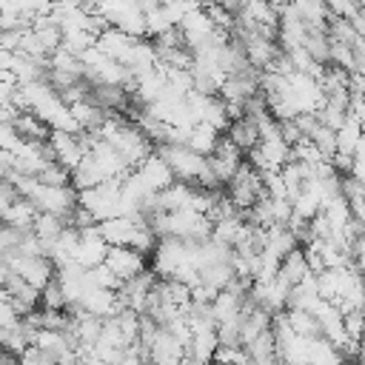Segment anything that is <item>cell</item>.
<instances>
[{
	"label": "cell",
	"mask_w": 365,
	"mask_h": 365,
	"mask_svg": "<svg viewBox=\"0 0 365 365\" xmlns=\"http://www.w3.org/2000/svg\"><path fill=\"white\" fill-rule=\"evenodd\" d=\"M106 265L120 277V282L143 274L148 265H145V254H140L137 248H128V245H111L108 248V257H106Z\"/></svg>",
	"instance_id": "cell-6"
},
{
	"label": "cell",
	"mask_w": 365,
	"mask_h": 365,
	"mask_svg": "<svg viewBox=\"0 0 365 365\" xmlns=\"http://www.w3.org/2000/svg\"><path fill=\"white\" fill-rule=\"evenodd\" d=\"M108 248H111V245L103 240V234H100L97 225L83 228V231H80V242H77V257H74V262H80L83 268H97V265L106 262Z\"/></svg>",
	"instance_id": "cell-5"
},
{
	"label": "cell",
	"mask_w": 365,
	"mask_h": 365,
	"mask_svg": "<svg viewBox=\"0 0 365 365\" xmlns=\"http://www.w3.org/2000/svg\"><path fill=\"white\" fill-rule=\"evenodd\" d=\"M242 157H245V154L222 134L220 143H217V148L208 154V168H211V174L217 177L220 185H228V180H231V177L237 174V168L245 163Z\"/></svg>",
	"instance_id": "cell-4"
},
{
	"label": "cell",
	"mask_w": 365,
	"mask_h": 365,
	"mask_svg": "<svg viewBox=\"0 0 365 365\" xmlns=\"http://www.w3.org/2000/svg\"><path fill=\"white\" fill-rule=\"evenodd\" d=\"M34 234L43 240V245H48L54 237H60L66 228H68V222L63 220V217H57V214H48V211H37V217H34Z\"/></svg>",
	"instance_id": "cell-14"
},
{
	"label": "cell",
	"mask_w": 365,
	"mask_h": 365,
	"mask_svg": "<svg viewBox=\"0 0 365 365\" xmlns=\"http://www.w3.org/2000/svg\"><path fill=\"white\" fill-rule=\"evenodd\" d=\"M20 311L11 305V299H0V331L3 328H14L17 322H20Z\"/></svg>",
	"instance_id": "cell-19"
},
{
	"label": "cell",
	"mask_w": 365,
	"mask_h": 365,
	"mask_svg": "<svg viewBox=\"0 0 365 365\" xmlns=\"http://www.w3.org/2000/svg\"><path fill=\"white\" fill-rule=\"evenodd\" d=\"M220 348V336H217V328H205V331H194L191 342H188V356L197 359V362H205L211 365L214 362V354Z\"/></svg>",
	"instance_id": "cell-11"
},
{
	"label": "cell",
	"mask_w": 365,
	"mask_h": 365,
	"mask_svg": "<svg viewBox=\"0 0 365 365\" xmlns=\"http://www.w3.org/2000/svg\"><path fill=\"white\" fill-rule=\"evenodd\" d=\"M214 365H217V362H214Z\"/></svg>",
	"instance_id": "cell-23"
},
{
	"label": "cell",
	"mask_w": 365,
	"mask_h": 365,
	"mask_svg": "<svg viewBox=\"0 0 365 365\" xmlns=\"http://www.w3.org/2000/svg\"><path fill=\"white\" fill-rule=\"evenodd\" d=\"M362 3H365V0H325L331 17H342V20H351Z\"/></svg>",
	"instance_id": "cell-18"
},
{
	"label": "cell",
	"mask_w": 365,
	"mask_h": 365,
	"mask_svg": "<svg viewBox=\"0 0 365 365\" xmlns=\"http://www.w3.org/2000/svg\"><path fill=\"white\" fill-rule=\"evenodd\" d=\"M157 154L171 165L174 177L182 180V182H194L197 185V180L208 168V157L197 154L188 143H165V145H157Z\"/></svg>",
	"instance_id": "cell-1"
},
{
	"label": "cell",
	"mask_w": 365,
	"mask_h": 365,
	"mask_svg": "<svg viewBox=\"0 0 365 365\" xmlns=\"http://www.w3.org/2000/svg\"><path fill=\"white\" fill-rule=\"evenodd\" d=\"M225 137H228V140L248 157L251 148L259 143V123H257L254 117H248V114H240V117H234V120L228 123Z\"/></svg>",
	"instance_id": "cell-8"
},
{
	"label": "cell",
	"mask_w": 365,
	"mask_h": 365,
	"mask_svg": "<svg viewBox=\"0 0 365 365\" xmlns=\"http://www.w3.org/2000/svg\"><path fill=\"white\" fill-rule=\"evenodd\" d=\"M100 182H106V174H103V168L97 165V160L86 151V157L77 163V168L71 171V185L77 188V191H86V188H94V185H100Z\"/></svg>",
	"instance_id": "cell-12"
},
{
	"label": "cell",
	"mask_w": 365,
	"mask_h": 365,
	"mask_svg": "<svg viewBox=\"0 0 365 365\" xmlns=\"http://www.w3.org/2000/svg\"><path fill=\"white\" fill-rule=\"evenodd\" d=\"M342 322H345V334L351 339H362L365 336V308H351L342 314Z\"/></svg>",
	"instance_id": "cell-16"
},
{
	"label": "cell",
	"mask_w": 365,
	"mask_h": 365,
	"mask_svg": "<svg viewBox=\"0 0 365 365\" xmlns=\"http://www.w3.org/2000/svg\"><path fill=\"white\" fill-rule=\"evenodd\" d=\"M40 305H43V308H57V311L68 308V297H66L63 285L57 282V277H54V279L40 291Z\"/></svg>",
	"instance_id": "cell-15"
},
{
	"label": "cell",
	"mask_w": 365,
	"mask_h": 365,
	"mask_svg": "<svg viewBox=\"0 0 365 365\" xmlns=\"http://www.w3.org/2000/svg\"><path fill=\"white\" fill-rule=\"evenodd\" d=\"M137 171L143 174V180L148 182V188L151 191H163V188H168L177 177H174V171H171V165L154 151L148 160H143L140 165H137Z\"/></svg>",
	"instance_id": "cell-9"
},
{
	"label": "cell",
	"mask_w": 365,
	"mask_h": 365,
	"mask_svg": "<svg viewBox=\"0 0 365 365\" xmlns=\"http://www.w3.org/2000/svg\"><path fill=\"white\" fill-rule=\"evenodd\" d=\"M11 171H14V151L0 148V180H9Z\"/></svg>",
	"instance_id": "cell-20"
},
{
	"label": "cell",
	"mask_w": 365,
	"mask_h": 365,
	"mask_svg": "<svg viewBox=\"0 0 365 365\" xmlns=\"http://www.w3.org/2000/svg\"><path fill=\"white\" fill-rule=\"evenodd\" d=\"M77 200H80V205H86V208L94 214L97 222L123 214V191H120V180H106V182H100V185H94V188L77 191Z\"/></svg>",
	"instance_id": "cell-2"
},
{
	"label": "cell",
	"mask_w": 365,
	"mask_h": 365,
	"mask_svg": "<svg viewBox=\"0 0 365 365\" xmlns=\"http://www.w3.org/2000/svg\"><path fill=\"white\" fill-rule=\"evenodd\" d=\"M48 148L54 154V160L60 165H66L68 171L77 168V163L86 157V140H83V131H60V128H51L48 134Z\"/></svg>",
	"instance_id": "cell-3"
},
{
	"label": "cell",
	"mask_w": 365,
	"mask_h": 365,
	"mask_svg": "<svg viewBox=\"0 0 365 365\" xmlns=\"http://www.w3.org/2000/svg\"><path fill=\"white\" fill-rule=\"evenodd\" d=\"M134 43H137V37H131V34L120 31L117 26H108V29H103V31L97 34V40H94V48H97L100 54L111 57V60H120V63H125V57H128V51L134 48Z\"/></svg>",
	"instance_id": "cell-7"
},
{
	"label": "cell",
	"mask_w": 365,
	"mask_h": 365,
	"mask_svg": "<svg viewBox=\"0 0 365 365\" xmlns=\"http://www.w3.org/2000/svg\"><path fill=\"white\" fill-rule=\"evenodd\" d=\"M0 6H3V0H0Z\"/></svg>",
	"instance_id": "cell-22"
},
{
	"label": "cell",
	"mask_w": 365,
	"mask_h": 365,
	"mask_svg": "<svg viewBox=\"0 0 365 365\" xmlns=\"http://www.w3.org/2000/svg\"><path fill=\"white\" fill-rule=\"evenodd\" d=\"M220 137H222V131H217L214 125H208V123H197L191 131H188V137H185V143L197 151V154H202V157H208L214 148H217V143H220Z\"/></svg>",
	"instance_id": "cell-13"
},
{
	"label": "cell",
	"mask_w": 365,
	"mask_h": 365,
	"mask_svg": "<svg viewBox=\"0 0 365 365\" xmlns=\"http://www.w3.org/2000/svg\"><path fill=\"white\" fill-rule=\"evenodd\" d=\"M20 365H60V359L51 356L48 351H43V348H37V345H29L20 354Z\"/></svg>",
	"instance_id": "cell-17"
},
{
	"label": "cell",
	"mask_w": 365,
	"mask_h": 365,
	"mask_svg": "<svg viewBox=\"0 0 365 365\" xmlns=\"http://www.w3.org/2000/svg\"><path fill=\"white\" fill-rule=\"evenodd\" d=\"M342 365H354V362H348V359H342Z\"/></svg>",
	"instance_id": "cell-21"
},
{
	"label": "cell",
	"mask_w": 365,
	"mask_h": 365,
	"mask_svg": "<svg viewBox=\"0 0 365 365\" xmlns=\"http://www.w3.org/2000/svg\"><path fill=\"white\" fill-rule=\"evenodd\" d=\"M308 274H314L311 268H308V259H305V251H302V245H297L291 254H285L282 259H279V271H277V277L285 282V285H299Z\"/></svg>",
	"instance_id": "cell-10"
}]
</instances>
